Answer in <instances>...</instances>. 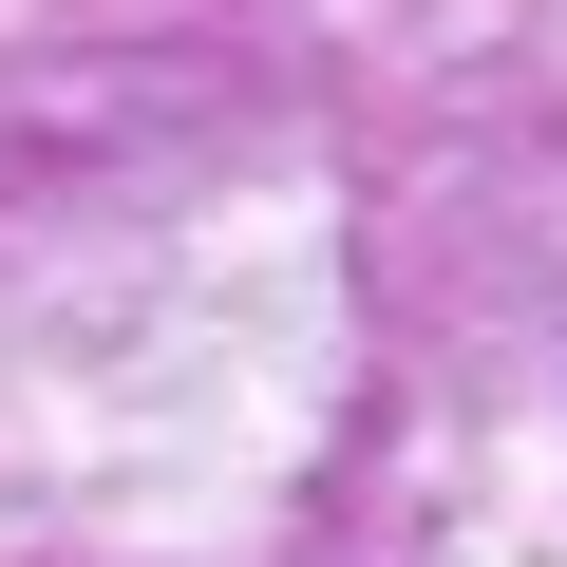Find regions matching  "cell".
I'll return each instance as SVG.
<instances>
[]
</instances>
